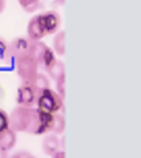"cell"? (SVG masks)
Wrapping results in <instances>:
<instances>
[{"label":"cell","mask_w":141,"mask_h":158,"mask_svg":"<svg viewBox=\"0 0 141 158\" xmlns=\"http://www.w3.org/2000/svg\"><path fill=\"white\" fill-rule=\"evenodd\" d=\"M27 35L28 38L33 41H36L46 35L45 29L42 26L40 15H35L32 17L27 24Z\"/></svg>","instance_id":"cell-8"},{"label":"cell","mask_w":141,"mask_h":158,"mask_svg":"<svg viewBox=\"0 0 141 158\" xmlns=\"http://www.w3.org/2000/svg\"><path fill=\"white\" fill-rule=\"evenodd\" d=\"M64 99L54 91L48 88L38 96L36 103L38 109L49 114L57 113L63 106Z\"/></svg>","instance_id":"cell-3"},{"label":"cell","mask_w":141,"mask_h":158,"mask_svg":"<svg viewBox=\"0 0 141 158\" xmlns=\"http://www.w3.org/2000/svg\"><path fill=\"white\" fill-rule=\"evenodd\" d=\"M13 158H32L34 157L33 155L27 152V151H18L17 152L12 155Z\"/></svg>","instance_id":"cell-19"},{"label":"cell","mask_w":141,"mask_h":158,"mask_svg":"<svg viewBox=\"0 0 141 158\" xmlns=\"http://www.w3.org/2000/svg\"><path fill=\"white\" fill-rule=\"evenodd\" d=\"M30 83L38 96L41 94L42 91L49 88V81L48 77L44 74L39 73L36 74V76L35 77Z\"/></svg>","instance_id":"cell-11"},{"label":"cell","mask_w":141,"mask_h":158,"mask_svg":"<svg viewBox=\"0 0 141 158\" xmlns=\"http://www.w3.org/2000/svg\"><path fill=\"white\" fill-rule=\"evenodd\" d=\"M7 157V151L3 150L2 148H0V158H6Z\"/></svg>","instance_id":"cell-22"},{"label":"cell","mask_w":141,"mask_h":158,"mask_svg":"<svg viewBox=\"0 0 141 158\" xmlns=\"http://www.w3.org/2000/svg\"><path fill=\"white\" fill-rule=\"evenodd\" d=\"M31 55L36 60L38 67L43 69L45 71L56 60L54 51L40 40L32 42Z\"/></svg>","instance_id":"cell-2"},{"label":"cell","mask_w":141,"mask_h":158,"mask_svg":"<svg viewBox=\"0 0 141 158\" xmlns=\"http://www.w3.org/2000/svg\"><path fill=\"white\" fill-rule=\"evenodd\" d=\"M53 114L38 108L17 106L9 116V128L15 132L41 135L51 131Z\"/></svg>","instance_id":"cell-1"},{"label":"cell","mask_w":141,"mask_h":158,"mask_svg":"<svg viewBox=\"0 0 141 158\" xmlns=\"http://www.w3.org/2000/svg\"><path fill=\"white\" fill-rule=\"evenodd\" d=\"M45 71L47 72V73L49 74V76L55 81L65 76L64 64L58 59H56Z\"/></svg>","instance_id":"cell-12"},{"label":"cell","mask_w":141,"mask_h":158,"mask_svg":"<svg viewBox=\"0 0 141 158\" xmlns=\"http://www.w3.org/2000/svg\"><path fill=\"white\" fill-rule=\"evenodd\" d=\"M54 1L59 3V4H64V0H54Z\"/></svg>","instance_id":"cell-23"},{"label":"cell","mask_w":141,"mask_h":158,"mask_svg":"<svg viewBox=\"0 0 141 158\" xmlns=\"http://www.w3.org/2000/svg\"><path fill=\"white\" fill-rule=\"evenodd\" d=\"M65 129V119L64 115L60 114H53V120H52L51 131L55 134H62Z\"/></svg>","instance_id":"cell-14"},{"label":"cell","mask_w":141,"mask_h":158,"mask_svg":"<svg viewBox=\"0 0 141 158\" xmlns=\"http://www.w3.org/2000/svg\"><path fill=\"white\" fill-rule=\"evenodd\" d=\"M17 143L16 132L12 128H7L0 133V148L5 151L11 150Z\"/></svg>","instance_id":"cell-10"},{"label":"cell","mask_w":141,"mask_h":158,"mask_svg":"<svg viewBox=\"0 0 141 158\" xmlns=\"http://www.w3.org/2000/svg\"><path fill=\"white\" fill-rule=\"evenodd\" d=\"M33 40L28 37H17L9 44V55L16 61L19 58L31 54Z\"/></svg>","instance_id":"cell-5"},{"label":"cell","mask_w":141,"mask_h":158,"mask_svg":"<svg viewBox=\"0 0 141 158\" xmlns=\"http://www.w3.org/2000/svg\"><path fill=\"white\" fill-rule=\"evenodd\" d=\"M6 7V0H0V13L4 11Z\"/></svg>","instance_id":"cell-21"},{"label":"cell","mask_w":141,"mask_h":158,"mask_svg":"<svg viewBox=\"0 0 141 158\" xmlns=\"http://www.w3.org/2000/svg\"><path fill=\"white\" fill-rule=\"evenodd\" d=\"M9 128V116L7 112L0 109V133Z\"/></svg>","instance_id":"cell-17"},{"label":"cell","mask_w":141,"mask_h":158,"mask_svg":"<svg viewBox=\"0 0 141 158\" xmlns=\"http://www.w3.org/2000/svg\"><path fill=\"white\" fill-rule=\"evenodd\" d=\"M8 59H10L9 44L0 37V61H5Z\"/></svg>","instance_id":"cell-16"},{"label":"cell","mask_w":141,"mask_h":158,"mask_svg":"<svg viewBox=\"0 0 141 158\" xmlns=\"http://www.w3.org/2000/svg\"><path fill=\"white\" fill-rule=\"evenodd\" d=\"M59 147H60L59 139L55 133L45 136L42 142L43 152L45 154L50 156H52L54 153L59 150Z\"/></svg>","instance_id":"cell-9"},{"label":"cell","mask_w":141,"mask_h":158,"mask_svg":"<svg viewBox=\"0 0 141 158\" xmlns=\"http://www.w3.org/2000/svg\"><path fill=\"white\" fill-rule=\"evenodd\" d=\"M38 96L31 83H22L17 94V102L18 106L32 107L36 103Z\"/></svg>","instance_id":"cell-6"},{"label":"cell","mask_w":141,"mask_h":158,"mask_svg":"<svg viewBox=\"0 0 141 158\" xmlns=\"http://www.w3.org/2000/svg\"><path fill=\"white\" fill-rule=\"evenodd\" d=\"M56 90L57 93L64 99L65 97V76L59 78L56 81Z\"/></svg>","instance_id":"cell-18"},{"label":"cell","mask_w":141,"mask_h":158,"mask_svg":"<svg viewBox=\"0 0 141 158\" xmlns=\"http://www.w3.org/2000/svg\"><path fill=\"white\" fill-rule=\"evenodd\" d=\"M53 47L54 52L59 56L65 54V32L64 31L58 32L53 40Z\"/></svg>","instance_id":"cell-13"},{"label":"cell","mask_w":141,"mask_h":158,"mask_svg":"<svg viewBox=\"0 0 141 158\" xmlns=\"http://www.w3.org/2000/svg\"><path fill=\"white\" fill-rule=\"evenodd\" d=\"M21 7L28 13L36 12L40 7V0H17Z\"/></svg>","instance_id":"cell-15"},{"label":"cell","mask_w":141,"mask_h":158,"mask_svg":"<svg viewBox=\"0 0 141 158\" xmlns=\"http://www.w3.org/2000/svg\"><path fill=\"white\" fill-rule=\"evenodd\" d=\"M40 18L46 35L54 34L58 31L61 25V17L55 11H47L40 13Z\"/></svg>","instance_id":"cell-7"},{"label":"cell","mask_w":141,"mask_h":158,"mask_svg":"<svg viewBox=\"0 0 141 158\" xmlns=\"http://www.w3.org/2000/svg\"><path fill=\"white\" fill-rule=\"evenodd\" d=\"M52 157H55V158L64 157V152H60V151L59 150L57 152H55L54 155L52 156Z\"/></svg>","instance_id":"cell-20"},{"label":"cell","mask_w":141,"mask_h":158,"mask_svg":"<svg viewBox=\"0 0 141 158\" xmlns=\"http://www.w3.org/2000/svg\"><path fill=\"white\" fill-rule=\"evenodd\" d=\"M16 68L22 83H30L38 73V65L31 54L16 60Z\"/></svg>","instance_id":"cell-4"}]
</instances>
